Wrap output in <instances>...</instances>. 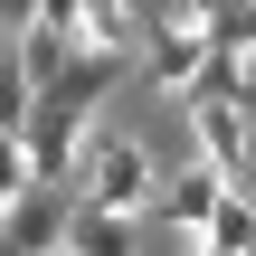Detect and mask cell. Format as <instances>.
Here are the masks:
<instances>
[{
	"label": "cell",
	"mask_w": 256,
	"mask_h": 256,
	"mask_svg": "<svg viewBox=\"0 0 256 256\" xmlns=\"http://www.w3.org/2000/svg\"><path fill=\"white\" fill-rule=\"evenodd\" d=\"M57 256H66V247H57Z\"/></svg>",
	"instance_id": "cell-16"
},
{
	"label": "cell",
	"mask_w": 256,
	"mask_h": 256,
	"mask_svg": "<svg viewBox=\"0 0 256 256\" xmlns=\"http://www.w3.org/2000/svg\"><path fill=\"white\" fill-rule=\"evenodd\" d=\"M10 57L28 66V86H57V76L76 66V28H19V38H10Z\"/></svg>",
	"instance_id": "cell-8"
},
{
	"label": "cell",
	"mask_w": 256,
	"mask_h": 256,
	"mask_svg": "<svg viewBox=\"0 0 256 256\" xmlns=\"http://www.w3.org/2000/svg\"><path fill=\"white\" fill-rule=\"evenodd\" d=\"M66 228H76V190L38 180V190H19V200L0 209V256H57Z\"/></svg>",
	"instance_id": "cell-3"
},
{
	"label": "cell",
	"mask_w": 256,
	"mask_h": 256,
	"mask_svg": "<svg viewBox=\"0 0 256 256\" xmlns=\"http://www.w3.org/2000/svg\"><path fill=\"white\" fill-rule=\"evenodd\" d=\"M133 66H142L162 95H180V104H190V86H200V66H209V28H200V19H171V28H152V38H142V57H133Z\"/></svg>",
	"instance_id": "cell-4"
},
{
	"label": "cell",
	"mask_w": 256,
	"mask_h": 256,
	"mask_svg": "<svg viewBox=\"0 0 256 256\" xmlns=\"http://www.w3.org/2000/svg\"><path fill=\"white\" fill-rule=\"evenodd\" d=\"M86 133H95V114L86 104H66V95H38L28 104V171L38 180H57V190H76V162H86Z\"/></svg>",
	"instance_id": "cell-2"
},
{
	"label": "cell",
	"mask_w": 256,
	"mask_h": 256,
	"mask_svg": "<svg viewBox=\"0 0 256 256\" xmlns=\"http://www.w3.org/2000/svg\"><path fill=\"white\" fill-rule=\"evenodd\" d=\"M228 190H238L228 171L190 162V171H171V180H162V218H171L180 238H209V218H218V200H228Z\"/></svg>",
	"instance_id": "cell-6"
},
{
	"label": "cell",
	"mask_w": 256,
	"mask_h": 256,
	"mask_svg": "<svg viewBox=\"0 0 256 256\" xmlns=\"http://www.w3.org/2000/svg\"><path fill=\"white\" fill-rule=\"evenodd\" d=\"M0 28L19 38V28H38V0H0Z\"/></svg>",
	"instance_id": "cell-13"
},
{
	"label": "cell",
	"mask_w": 256,
	"mask_h": 256,
	"mask_svg": "<svg viewBox=\"0 0 256 256\" xmlns=\"http://www.w3.org/2000/svg\"><path fill=\"white\" fill-rule=\"evenodd\" d=\"M86 19V0H38V28H76Z\"/></svg>",
	"instance_id": "cell-12"
},
{
	"label": "cell",
	"mask_w": 256,
	"mask_h": 256,
	"mask_svg": "<svg viewBox=\"0 0 256 256\" xmlns=\"http://www.w3.org/2000/svg\"><path fill=\"white\" fill-rule=\"evenodd\" d=\"M190 133H200V162L209 171H247V104H228V95H190Z\"/></svg>",
	"instance_id": "cell-5"
},
{
	"label": "cell",
	"mask_w": 256,
	"mask_h": 256,
	"mask_svg": "<svg viewBox=\"0 0 256 256\" xmlns=\"http://www.w3.org/2000/svg\"><path fill=\"white\" fill-rule=\"evenodd\" d=\"M28 104H38L28 66H19V57H0V133H28Z\"/></svg>",
	"instance_id": "cell-10"
},
{
	"label": "cell",
	"mask_w": 256,
	"mask_h": 256,
	"mask_svg": "<svg viewBox=\"0 0 256 256\" xmlns=\"http://www.w3.org/2000/svg\"><path fill=\"white\" fill-rule=\"evenodd\" d=\"M200 247H218V256H256V200L247 190H228L218 200V218H209V238Z\"/></svg>",
	"instance_id": "cell-9"
},
{
	"label": "cell",
	"mask_w": 256,
	"mask_h": 256,
	"mask_svg": "<svg viewBox=\"0 0 256 256\" xmlns=\"http://www.w3.org/2000/svg\"><path fill=\"white\" fill-rule=\"evenodd\" d=\"M190 256H218V247H200V238H190Z\"/></svg>",
	"instance_id": "cell-15"
},
{
	"label": "cell",
	"mask_w": 256,
	"mask_h": 256,
	"mask_svg": "<svg viewBox=\"0 0 256 256\" xmlns=\"http://www.w3.org/2000/svg\"><path fill=\"white\" fill-rule=\"evenodd\" d=\"M19 190H38V171H28V142H19V133H0V209H10Z\"/></svg>",
	"instance_id": "cell-11"
},
{
	"label": "cell",
	"mask_w": 256,
	"mask_h": 256,
	"mask_svg": "<svg viewBox=\"0 0 256 256\" xmlns=\"http://www.w3.org/2000/svg\"><path fill=\"white\" fill-rule=\"evenodd\" d=\"M133 238H142V218H133V209H95V200H76L66 256H133Z\"/></svg>",
	"instance_id": "cell-7"
},
{
	"label": "cell",
	"mask_w": 256,
	"mask_h": 256,
	"mask_svg": "<svg viewBox=\"0 0 256 256\" xmlns=\"http://www.w3.org/2000/svg\"><path fill=\"white\" fill-rule=\"evenodd\" d=\"M162 162L133 142V133H86V162H76V200H95V209H162Z\"/></svg>",
	"instance_id": "cell-1"
},
{
	"label": "cell",
	"mask_w": 256,
	"mask_h": 256,
	"mask_svg": "<svg viewBox=\"0 0 256 256\" xmlns=\"http://www.w3.org/2000/svg\"><path fill=\"white\" fill-rule=\"evenodd\" d=\"M228 10H247V0H190V19H228Z\"/></svg>",
	"instance_id": "cell-14"
}]
</instances>
